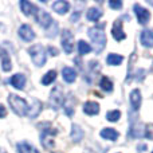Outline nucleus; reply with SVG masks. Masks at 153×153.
<instances>
[{
  "label": "nucleus",
  "instance_id": "f257e3e1",
  "mask_svg": "<svg viewBox=\"0 0 153 153\" xmlns=\"http://www.w3.org/2000/svg\"><path fill=\"white\" fill-rule=\"evenodd\" d=\"M89 36L93 43V50L97 54L102 53V50L105 48V45H106V36H105V32H103V26L102 27L95 26L93 28H90Z\"/></svg>",
  "mask_w": 153,
  "mask_h": 153
},
{
  "label": "nucleus",
  "instance_id": "f03ea898",
  "mask_svg": "<svg viewBox=\"0 0 153 153\" xmlns=\"http://www.w3.org/2000/svg\"><path fill=\"white\" fill-rule=\"evenodd\" d=\"M8 103H10V106L12 108V110L20 117L26 116L27 111H28V105H27V102L22 97H19V95L10 94V97H8Z\"/></svg>",
  "mask_w": 153,
  "mask_h": 153
},
{
  "label": "nucleus",
  "instance_id": "7ed1b4c3",
  "mask_svg": "<svg viewBox=\"0 0 153 153\" xmlns=\"http://www.w3.org/2000/svg\"><path fill=\"white\" fill-rule=\"evenodd\" d=\"M28 54H30V56H31L32 62H34L36 66L42 67L43 65L46 63V53H45V48H43L40 45H36V46L30 47L28 48Z\"/></svg>",
  "mask_w": 153,
  "mask_h": 153
},
{
  "label": "nucleus",
  "instance_id": "20e7f679",
  "mask_svg": "<svg viewBox=\"0 0 153 153\" xmlns=\"http://www.w3.org/2000/svg\"><path fill=\"white\" fill-rule=\"evenodd\" d=\"M58 134V130L55 129V128H50V129H46L45 132L40 134V143H42L43 148L47 149V151H51V149H54V146H55V144H54V140H53V136Z\"/></svg>",
  "mask_w": 153,
  "mask_h": 153
},
{
  "label": "nucleus",
  "instance_id": "39448f33",
  "mask_svg": "<svg viewBox=\"0 0 153 153\" xmlns=\"http://www.w3.org/2000/svg\"><path fill=\"white\" fill-rule=\"evenodd\" d=\"M62 47L66 54H71L74 50V36L69 30H63L62 32Z\"/></svg>",
  "mask_w": 153,
  "mask_h": 153
},
{
  "label": "nucleus",
  "instance_id": "423d86ee",
  "mask_svg": "<svg viewBox=\"0 0 153 153\" xmlns=\"http://www.w3.org/2000/svg\"><path fill=\"white\" fill-rule=\"evenodd\" d=\"M63 93H62V89L59 86L54 87L53 91L50 94V105L53 106V109H59V106H62L63 103Z\"/></svg>",
  "mask_w": 153,
  "mask_h": 153
},
{
  "label": "nucleus",
  "instance_id": "0eeeda50",
  "mask_svg": "<svg viewBox=\"0 0 153 153\" xmlns=\"http://www.w3.org/2000/svg\"><path fill=\"white\" fill-rule=\"evenodd\" d=\"M35 13H36L35 18H36L38 23H39L42 27H45V28H50V26L54 23L53 18H51L45 10H40V8H36V12Z\"/></svg>",
  "mask_w": 153,
  "mask_h": 153
},
{
  "label": "nucleus",
  "instance_id": "6e6552de",
  "mask_svg": "<svg viewBox=\"0 0 153 153\" xmlns=\"http://www.w3.org/2000/svg\"><path fill=\"white\" fill-rule=\"evenodd\" d=\"M133 10H134V13L136 16H137V20L140 24H146L149 22V19H151V13H149V11L146 10V8L141 7L140 4H134L133 5Z\"/></svg>",
  "mask_w": 153,
  "mask_h": 153
},
{
  "label": "nucleus",
  "instance_id": "1a4fd4ad",
  "mask_svg": "<svg viewBox=\"0 0 153 153\" xmlns=\"http://www.w3.org/2000/svg\"><path fill=\"white\" fill-rule=\"evenodd\" d=\"M111 35H113V38L117 40V42H120V40H122V39L126 38L124 30H122V22L120 20V19H117V20L113 23V27H111Z\"/></svg>",
  "mask_w": 153,
  "mask_h": 153
},
{
  "label": "nucleus",
  "instance_id": "9d476101",
  "mask_svg": "<svg viewBox=\"0 0 153 153\" xmlns=\"http://www.w3.org/2000/svg\"><path fill=\"white\" fill-rule=\"evenodd\" d=\"M19 36L23 40H26V42H31L35 38V32L32 31V28L28 24H23V26L19 28Z\"/></svg>",
  "mask_w": 153,
  "mask_h": 153
},
{
  "label": "nucleus",
  "instance_id": "9b49d317",
  "mask_svg": "<svg viewBox=\"0 0 153 153\" xmlns=\"http://www.w3.org/2000/svg\"><path fill=\"white\" fill-rule=\"evenodd\" d=\"M130 137L134 138H143L145 137V125L141 124V122H137L132 126L130 129Z\"/></svg>",
  "mask_w": 153,
  "mask_h": 153
},
{
  "label": "nucleus",
  "instance_id": "f8f14e48",
  "mask_svg": "<svg viewBox=\"0 0 153 153\" xmlns=\"http://www.w3.org/2000/svg\"><path fill=\"white\" fill-rule=\"evenodd\" d=\"M83 111L89 116H97L100 113V105L97 102H93V101H89L83 105Z\"/></svg>",
  "mask_w": 153,
  "mask_h": 153
},
{
  "label": "nucleus",
  "instance_id": "ddd939ff",
  "mask_svg": "<svg viewBox=\"0 0 153 153\" xmlns=\"http://www.w3.org/2000/svg\"><path fill=\"white\" fill-rule=\"evenodd\" d=\"M141 43L145 47H153V31L152 30H144L141 32Z\"/></svg>",
  "mask_w": 153,
  "mask_h": 153
},
{
  "label": "nucleus",
  "instance_id": "4468645a",
  "mask_svg": "<svg viewBox=\"0 0 153 153\" xmlns=\"http://www.w3.org/2000/svg\"><path fill=\"white\" fill-rule=\"evenodd\" d=\"M130 103H132V108L134 109V110H138L141 106V93L138 89L133 90L132 93H130Z\"/></svg>",
  "mask_w": 153,
  "mask_h": 153
},
{
  "label": "nucleus",
  "instance_id": "2eb2a0df",
  "mask_svg": "<svg viewBox=\"0 0 153 153\" xmlns=\"http://www.w3.org/2000/svg\"><path fill=\"white\" fill-rule=\"evenodd\" d=\"M53 10L55 12L61 13V15H65L70 10V4L67 1H65V0H59V1H55L53 4Z\"/></svg>",
  "mask_w": 153,
  "mask_h": 153
},
{
  "label": "nucleus",
  "instance_id": "dca6fc26",
  "mask_svg": "<svg viewBox=\"0 0 153 153\" xmlns=\"http://www.w3.org/2000/svg\"><path fill=\"white\" fill-rule=\"evenodd\" d=\"M11 85H12L15 89L22 90L24 87V85H26V76L23 74H15L11 78Z\"/></svg>",
  "mask_w": 153,
  "mask_h": 153
},
{
  "label": "nucleus",
  "instance_id": "f3484780",
  "mask_svg": "<svg viewBox=\"0 0 153 153\" xmlns=\"http://www.w3.org/2000/svg\"><path fill=\"white\" fill-rule=\"evenodd\" d=\"M101 137L105 138V140H110V141H116L118 138V132L114 129H110V128H105V129L101 130Z\"/></svg>",
  "mask_w": 153,
  "mask_h": 153
},
{
  "label": "nucleus",
  "instance_id": "a211bd4d",
  "mask_svg": "<svg viewBox=\"0 0 153 153\" xmlns=\"http://www.w3.org/2000/svg\"><path fill=\"white\" fill-rule=\"evenodd\" d=\"M0 58H1V67L4 71H11L12 69V65H11V59H10V55H8L7 51L1 50L0 51Z\"/></svg>",
  "mask_w": 153,
  "mask_h": 153
},
{
  "label": "nucleus",
  "instance_id": "6ab92c4d",
  "mask_svg": "<svg viewBox=\"0 0 153 153\" xmlns=\"http://www.w3.org/2000/svg\"><path fill=\"white\" fill-rule=\"evenodd\" d=\"M62 76H63V79L67 82V83H73V82L76 79V73L74 69H71V67H65L63 71H62Z\"/></svg>",
  "mask_w": 153,
  "mask_h": 153
},
{
  "label": "nucleus",
  "instance_id": "aec40b11",
  "mask_svg": "<svg viewBox=\"0 0 153 153\" xmlns=\"http://www.w3.org/2000/svg\"><path fill=\"white\" fill-rule=\"evenodd\" d=\"M70 136H71V138H73L74 143H79V141L83 138V130L81 129V126H78L76 124H74L73 128H71V133H70Z\"/></svg>",
  "mask_w": 153,
  "mask_h": 153
},
{
  "label": "nucleus",
  "instance_id": "412c9836",
  "mask_svg": "<svg viewBox=\"0 0 153 153\" xmlns=\"http://www.w3.org/2000/svg\"><path fill=\"white\" fill-rule=\"evenodd\" d=\"M20 7H22L23 13L24 15H27V16H30V15H32L34 12H36V7H34V5H32L30 1H27V0H22Z\"/></svg>",
  "mask_w": 153,
  "mask_h": 153
},
{
  "label": "nucleus",
  "instance_id": "4be33fe9",
  "mask_svg": "<svg viewBox=\"0 0 153 153\" xmlns=\"http://www.w3.org/2000/svg\"><path fill=\"white\" fill-rule=\"evenodd\" d=\"M40 110H42V103H40V101H34V105L31 106V108H28V111H27V116L31 117V118H35V117L38 116V114L40 113Z\"/></svg>",
  "mask_w": 153,
  "mask_h": 153
},
{
  "label": "nucleus",
  "instance_id": "5701e85b",
  "mask_svg": "<svg viewBox=\"0 0 153 153\" xmlns=\"http://www.w3.org/2000/svg\"><path fill=\"white\" fill-rule=\"evenodd\" d=\"M74 103H75V101L73 97L66 100V102H65V113H66V116L71 117L74 114Z\"/></svg>",
  "mask_w": 153,
  "mask_h": 153
},
{
  "label": "nucleus",
  "instance_id": "b1692460",
  "mask_svg": "<svg viewBox=\"0 0 153 153\" xmlns=\"http://www.w3.org/2000/svg\"><path fill=\"white\" fill-rule=\"evenodd\" d=\"M18 151H19V153H39L34 146H31L27 143H19L18 144Z\"/></svg>",
  "mask_w": 153,
  "mask_h": 153
},
{
  "label": "nucleus",
  "instance_id": "393cba45",
  "mask_svg": "<svg viewBox=\"0 0 153 153\" xmlns=\"http://www.w3.org/2000/svg\"><path fill=\"white\" fill-rule=\"evenodd\" d=\"M87 19L89 20H91V22H97L98 19L102 16V12H101L98 8H95V7H93V8H90L89 11H87Z\"/></svg>",
  "mask_w": 153,
  "mask_h": 153
},
{
  "label": "nucleus",
  "instance_id": "a878e982",
  "mask_svg": "<svg viewBox=\"0 0 153 153\" xmlns=\"http://www.w3.org/2000/svg\"><path fill=\"white\" fill-rule=\"evenodd\" d=\"M106 61H108V65H111V66H118V65H121V62L124 61V58H122L121 55H118V54H109Z\"/></svg>",
  "mask_w": 153,
  "mask_h": 153
},
{
  "label": "nucleus",
  "instance_id": "bb28decb",
  "mask_svg": "<svg viewBox=\"0 0 153 153\" xmlns=\"http://www.w3.org/2000/svg\"><path fill=\"white\" fill-rule=\"evenodd\" d=\"M100 86H101V89L105 90V91H111V90H113V82H111L108 76L103 75L100 81Z\"/></svg>",
  "mask_w": 153,
  "mask_h": 153
},
{
  "label": "nucleus",
  "instance_id": "cd10ccee",
  "mask_svg": "<svg viewBox=\"0 0 153 153\" xmlns=\"http://www.w3.org/2000/svg\"><path fill=\"white\" fill-rule=\"evenodd\" d=\"M55 79H56V71L51 70V71L46 73V74L43 75V78H42V83H43V85H50V83H53V82L55 81Z\"/></svg>",
  "mask_w": 153,
  "mask_h": 153
},
{
  "label": "nucleus",
  "instance_id": "c85d7f7f",
  "mask_svg": "<svg viewBox=\"0 0 153 153\" xmlns=\"http://www.w3.org/2000/svg\"><path fill=\"white\" fill-rule=\"evenodd\" d=\"M78 51L81 55H86L91 51V46L89 43H86L85 40H81V42H78Z\"/></svg>",
  "mask_w": 153,
  "mask_h": 153
},
{
  "label": "nucleus",
  "instance_id": "c756f323",
  "mask_svg": "<svg viewBox=\"0 0 153 153\" xmlns=\"http://www.w3.org/2000/svg\"><path fill=\"white\" fill-rule=\"evenodd\" d=\"M120 117H121L120 110H110V111H108V114H106V118H108V121H110V122L118 121Z\"/></svg>",
  "mask_w": 153,
  "mask_h": 153
},
{
  "label": "nucleus",
  "instance_id": "7c9ffc66",
  "mask_svg": "<svg viewBox=\"0 0 153 153\" xmlns=\"http://www.w3.org/2000/svg\"><path fill=\"white\" fill-rule=\"evenodd\" d=\"M145 137L149 140H153V124H149L145 126Z\"/></svg>",
  "mask_w": 153,
  "mask_h": 153
},
{
  "label": "nucleus",
  "instance_id": "2f4dec72",
  "mask_svg": "<svg viewBox=\"0 0 153 153\" xmlns=\"http://www.w3.org/2000/svg\"><path fill=\"white\" fill-rule=\"evenodd\" d=\"M109 5H110L111 8L120 10V8L122 7V1H120V0H110V1H109Z\"/></svg>",
  "mask_w": 153,
  "mask_h": 153
},
{
  "label": "nucleus",
  "instance_id": "473e14b6",
  "mask_svg": "<svg viewBox=\"0 0 153 153\" xmlns=\"http://www.w3.org/2000/svg\"><path fill=\"white\" fill-rule=\"evenodd\" d=\"M5 116H7V110L3 105H0V118H4Z\"/></svg>",
  "mask_w": 153,
  "mask_h": 153
},
{
  "label": "nucleus",
  "instance_id": "72a5a7b5",
  "mask_svg": "<svg viewBox=\"0 0 153 153\" xmlns=\"http://www.w3.org/2000/svg\"><path fill=\"white\" fill-rule=\"evenodd\" d=\"M47 51H48V53H50L53 56L58 55V50H56V48H54V47H48V48H47Z\"/></svg>",
  "mask_w": 153,
  "mask_h": 153
},
{
  "label": "nucleus",
  "instance_id": "f704fd0d",
  "mask_svg": "<svg viewBox=\"0 0 153 153\" xmlns=\"http://www.w3.org/2000/svg\"><path fill=\"white\" fill-rule=\"evenodd\" d=\"M137 149H138L140 152H144V151H146V145H138Z\"/></svg>",
  "mask_w": 153,
  "mask_h": 153
},
{
  "label": "nucleus",
  "instance_id": "c9c22d12",
  "mask_svg": "<svg viewBox=\"0 0 153 153\" xmlns=\"http://www.w3.org/2000/svg\"><path fill=\"white\" fill-rule=\"evenodd\" d=\"M152 153H153V152H152Z\"/></svg>",
  "mask_w": 153,
  "mask_h": 153
}]
</instances>
